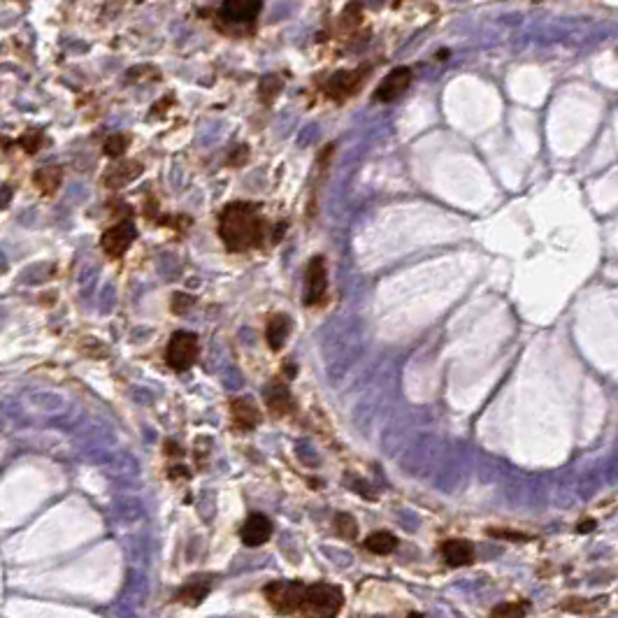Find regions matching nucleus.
Here are the masks:
<instances>
[{
    "label": "nucleus",
    "mask_w": 618,
    "mask_h": 618,
    "mask_svg": "<svg viewBox=\"0 0 618 618\" xmlns=\"http://www.w3.org/2000/svg\"><path fill=\"white\" fill-rule=\"evenodd\" d=\"M265 233L258 205L256 203H231L219 217V238L231 252H247L258 247Z\"/></svg>",
    "instance_id": "obj_1"
},
{
    "label": "nucleus",
    "mask_w": 618,
    "mask_h": 618,
    "mask_svg": "<svg viewBox=\"0 0 618 618\" xmlns=\"http://www.w3.org/2000/svg\"><path fill=\"white\" fill-rule=\"evenodd\" d=\"M344 607V593L332 583H304L298 597V614L302 618H337Z\"/></svg>",
    "instance_id": "obj_2"
},
{
    "label": "nucleus",
    "mask_w": 618,
    "mask_h": 618,
    "mask_svg": "<svg viewBox=\"0 0 618 618\" xmlns=\"http://www.w3.org/2000/svg\"><path fill=\"white\" fill-rule=\"evenodd\" d=\"M198 351H200V344H198L196 332L179 330L170 339L168 351H165V360H168V365L172 367V370L184 372V370H189L193 363H196Z\"/></svg>",
    "instance_id": "obj_3"
},
{
    "label": "nucleus",
    "mask_w": 618,
    "mask_h": 618,
    "mask_svg": "<svg viewBox=\"0 0 618 618\" xmlns=\"http://www.w3.org/2000/svg\"><path fill=\"white\" fill-rule=\"evenodd\" d=\"M135 235H137L135 226L130 224V221H121V224H116L109 228V231L102 233L100 247L109 258H121V256L130 249V245H133Z\"/></svg>",
    "instance_id": "obj_4"
},
{
    "label": "nucleus",
    "mask_w": 618,
    "mask_h": 618,
    "mask_svg": "<svg viewBox=\"0 0 618 618\" xmlns=\"http://www.w3.org/2000/svg\"><path fill=\"white\" fill-rule=\"evenodd\" d=\"M325 291H328V270H325V258L323 256H316L311 258L309 268H307V298H304V304L311 307V304H321L325 298Z\"/></svg>",
    "instance_id": "obj_5"
},
{
    "label": "nucleus",
    "mask_w": 618,
    "mask_h": 618,
    "mask_svg": "<svg viewBox=\"0 0 618 618\" xmlns=\"http://www.w3.org/2000/svg\"><path fill=\"white\" fill-rule=\"evenodd\" d=\"M272 532H275L272 520H270L268 516H263V513H252L240 527V539L245 546L254 548V546L268 544L270 537H272Z\"/></svg>",
    "instance_id": "obj_6"
},
{
    "label": "nucleus",
    "mask_w": 618,
    "mask_h": 618,
    "mask_svg": "<svg viewBox=\"0 0 618 618\" xmlns=\"http://www.w3.org/2000/svg\"><path fill=\"white\" fill-rule=\"evenodd\" d=\"M412 84V70L409 68H395V70L384 77V82L377 86L374 98L379 102H391L395 100L402 91H407V86Z\"/></svg>",
    "instance_id": "obj_7"
},
{
    "label": "nucleus",
    "mask_w": 618,
    "mask_h": 618,
    "mask_svg": "<svg viewBox=\"0 0 618 618\" xmlns=\"http://www.w3.org/2000/svg\"><path fill=\"white\" fill-rule=\"evenodd\" d=\"M440 551L449 567H468L474 562V546L468 539H447Z\"/></svg>",
    "instance_id": "obj_8"
},
{
    "label": "nucleus",
    "mask_w": 618,
    "mask_h": 618,
    "mask_svg": "<svg viewBox=\"0 0 618 618\" xmlns=\"http://www.w3.org/2000/svg\"><path fill=\"white\" fill-rule=\"evenodd\" d=\"M261 8L263 5L258 0H228V3L221 5V15H224V19H228V22L247 24V22H254V19L261 15Z\"/></svg>",
    "instance_id": "obj_9"
},
{
    "label": "nucleus",
    "mask_w": 618,
    "mask_h": 618,
    "mask_svg": "<svg viewBox=\"0 0 618 618\" xmlns=\"http://www.w3.org/2000/svg\"><path fill=\"white\" fill-rule=\"evenodd\" d=\"M291 330H293V321H291V316H286V314H275L272 318H270V321H268V330H265V337H268L270 349L279 351L281 346L286 344Z\"/></svg>",
    "instance_id": "obj_10"
},
{
    "label": "nucleus",
    "mask_w": 618,
    "mask_h": 618,
    "mask_svg": "<svg viewBox=\"0 0 618 618\" xmlns=\"http://www.w3.org/2000/svg\"><path fill=\"white\" fill-rule=\"evenodd\" d=\"M360 82H363V72H337L335 77L330 79L328 84V95L330 98H346V95H353L358 91Z\"/></svg>",
    "instance_id": "obj_11"
},
{
    "label": "nucleus",
    "mask_w": 618,
    "mask_h": 618,
    "mask_svg": "<svg viewBox=\"0 0 618 618\" xmlns=\"http://www.w3.org/2000/svg\"><path fill=\"white\" fill-rule=\"evenodd\" d=\"M231 412H233L235 426L242 428V430H252L254 426H258V421H261L258 409L254 407V402H249L245 398L233 400L231 402Z\"/></svg>",
    "instance_id": "obj_12"
},
{
    "label": "nucleus",
    "mask_w": 618,
    "mask_h": 618,
    "mask_svg": "<svg viewBox=\"0 0 618 618\" xmlns=\"http://www.w3.org/2000/svg\"><path fill=\"white\" fill-rule=\"evenodd\" d=\"M210 588H212L210 581H200V576H193V579L175 595V600L186 604V607H198V604L210 595Z\"/></svg>",
    "instance_id": "obj_13"
},
{
    "label": "nucleus",
    "mask_w": 618,
    "mask_h": 618,
    "mask_svg": "<svg viewBox=\"0 0 618 618\" xmlns=\"http://www.w3.org/2000/svg\"><path fill=\"white\" fill-rule=\"evenodd\" d=\"M140 175H142V165L137 163V161L119 163V165H114V168L107 172L105 184L112 186V189H116V186H123V184L133 182V179L140 177Z\"/></svg>",
    "instance_id": "obj_14"
},
{
    "label": "nucleus",
    "mask_w": 618,
    "mask_h": 618,
    "mask_svg": "<svg viewBox=\"0 0 618 618\" xmlns=\"http://www.w3.org/2000/svg\"><path fill=\"white\" fill-rule=\"evenodd\" d=\"M265 400H268L270 412L275 416H284L293 409V398H291L286 386H270L265 393Z\"/></svg>",
    "instance_id": "obj_15"
},
{
    "label": "nucleus",
    "mask_w": 618,
    "mask_h": 618,
    "mask_svg": "<svg viewBox=\"0 0 618 618\" xmlns=\"http://www.w3.org/2000/svg\"><path fill=\"white\" fill-rule=\"evenodd\" d=\"M61 179H63V170H61L59 165H47V168H40L36 172L33 182L38 184V189L43 191L45 196H52L61 186Z\"/></svg>",
    "instance_id": "obj_16"
},
{
    "label": "nucleus",
    "mask_w": 618,
    "mask_h": 618,
    "mask_svg": "<svg viewBox=\"0 0 618 618\" xmlns=\"http://www.w3.org/2000/svg\"><path fill=\"white\" fill-rule=\"evenodd\" d=\"M365 548L370 553L388 555V553H393L395 548H398V537H395L393 532L379 530V532H374V534H370V537L365 539Z\"/></svg>",
    "instance_id": "obj_17"
},
{
    "label": "nucleus",
    "mask_w": 618,
    "mask_h": 618,
    "mask_svg": "<svg viewBox=\"0 0 618 618\" xmlns=\"http://www.w3.org/2000/svg\"><path fill=\"white\" fill-rule=\"evenodd\" d=\"M527 604L525 602H504L493 607L490 618H525Z\"/></svg>",
    "instance_id": "obj_18"
},
{
    "label": "nucleus",
    "mask_w": 618,
    "mask_h": 618,
    "mask_svg": "<svg viewBox=\"0 0 618 618\" xmlns=\"http://www.w3.org/2000/svg\"><path fill=\"white\" fill-rule=\"evenodd\" d=\"M335 530H337L339 537L353 539V537H356V534H358V525H356V520H353V516H349V513H337V518H335Z\"/></svg>",
    "instance_id": "obj_19"
},
{
    "label": "nucleus",
    "mask_w": 618,
    "mask_h": 618,
    "mask_svg": "<svg viewBox=\"0 0 618 618\" xmlns=\"http://www.w3.org/2000/svg\"><path fill=\"white\" fill-rule=\"evenodd\" d=\"M281 79H277V75H270V77H265L261 82V98H263V102H272V98H277V95H279V91H281Z\"/></svg>",
    "instance_id": "obj_20"
},
{
    "label": "nucleus",
    "mask_w": 618,
    "mask_h": 618,
    "mask_svg": "<svg viewBox=\"0 0 618 618\" xmlns=\"http://www.w3.org/2000/svg\"><path fill=\"white\" fill-rule=\"evenodd\" d=\"M126 147H128L126 135H112V137H107V142H105V154L112 158H119L123 151H126Z\"/></svg>",
    "instance_id": "obj_21"
},
{
    "label": "nucleus",
    "mask_w": 618,
    "mask_h": 618,
    "mask_svg": "<svg viewBox=\"0 0 618 618\" xmlns=\"http://www.w3.org/2000/svg\"><path fill=\"white\" fill-rule=\"evenodd\" d=\"M19 144H22L29 154H36V151H40V144H43V133H26L22 140H19Z\"/></svg>",
    "instance_id": "obj_22"
},
{
    "label": "nucleus",
    "mask_w": 618,
    "mask_h": 618,
    "mask_svg": "<svg viewBox=\"0 0 618 618\" xmlns=\"http://www.w3.org/2000/svg\"><path fill=\"white\" fill-rule=\"evenodd\" d=\"M490 537H497V539H511V541H523L527 539V534H520V532H509V530H488Z\"/></svg>",
    "instance_id": "obj_23"
},
{
    "label": "nucleus",
    "mask_w": 618,
    "mask_h": 618,
    "mask_svg": "<svg viewBox=\"0 0 618 618\" xmlns=\"http://www.w3.org/2000/svg\"><path fill=\"white\" fill-rule=\"evenodd\" d=\"M593 527H595V520H583V523L576 527V530H579V532H590Z\"/></svg>",
    "instance_id": "obj_24"
},
{
    "label": "nucleus",
    "mask_w": 618,
    "mask_h": 618,
    "mask_svg": "<svg viewBox=\"0 0 618 618\" xmlns=\"http://www.w3.org/2000/svg\"><path fill=\"white\" fill-rule=\"evenodd\" d=\"M409 618H421V614H409Z\"/></svg>",
    "instance_id": "obj_25"
}]
</instances>
